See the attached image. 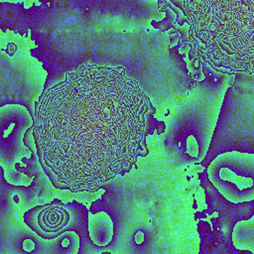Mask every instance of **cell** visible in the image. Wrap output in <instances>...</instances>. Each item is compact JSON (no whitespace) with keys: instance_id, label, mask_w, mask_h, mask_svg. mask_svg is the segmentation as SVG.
<instances>
[{"instance_id":"1","label":"cell","mask_w":254,"mask_h":254,"mask_svg":"<svg viewBox=\"0 0 254 254\" xmlns=\"http://www.w3.org/2000/svg\"><path fill=\"white\" fill-rule=\"evenodd\" d=\"M155 107L121 66L83 64L46 88L35 105L34 140L53 186L91 191L148 155Z\"/></svg>"},{"instance_id":"7","label":"cell","mask_w":254,"mask_h":254,"mask_svg":"<svg viewBox=\"0 0 254 254\" xmlns=\"http://www.w3.org/2000/svg\"><path fill=\"white\" fill-rule=\"evenodd\" d=\"M232 242L236 249L254 253V216L235 224L232 231Z\"/></svg>"},{"instance_id":"5","label":"cell","mask_w":254,"mask_h":254,"mask_svg":"<svg viewBox=\"0 0 254 254\" xmlns=\"http://www.w3.org/2000/svg\"><path fill=\"white\" fill-rule=\"evenodd\" d=\"M23 219L36 234L43 239L52 240L67 229L70 215L63 201L54 199L27 210Z\"/></svg>"},{"instance_id":"8","label":"cell","mask_w":254,"mask_h":254,"mask_svg":"<svg viewBox=\"0 0 254 254\" xmlns=\"http://www.w3.org/2000/svg\"><path fill=\"white\" fill-rule=\"evenodd\" d=\"M143 240H144V234L140 231V232H138V233L136 234V236H135V242L138 243V244H140V243L143 242Z\"/></svg>"},{"instance_id":"6","label":"cell","mask_w":254,"mask_h":254,"mask_svg":"<svg viewBox=\"0 0 254 254\" xmlns=\"http://www.w3.org/2000/svg\"><path fill=\"white\" fill-rule=\"evenodd\" d=\"M88 234L97 246L108 245L113 238V221L105 211L88 212Z\"/></svg>"},{"instance_id":"3","label":"cell","mask_w":254,"mask_h":254,"mask_svg":"<svg viewBox=\"0 0 254 254\" xmlns=\"http://www.w3.org/2000/svg\"><path fill=\"white\" fill-rule=\"evenodd\" d=\"M34 125L28 109L19 103L4 104L0 108V165L7 183L29 187L34 181L24 170L32 158L31 150L25 145L26 132Z\"/></svg>"},{"instance_id":"4","label":"cell","mask_w":254,"mask_h":254,"mask_svg":"<svg viewBox=\"0 0 254 254\" xmlns=\"http://www.w3.org/2000/svg\"><path fill=\"white\" fill-rule=\"evenodd\" d=\"M207 177L224 198L233 203L254 198V155L240 151L219 154L207 167Z\"/></svg>"},{"instance_id":"2","label":"cell","mask_w":254,"mask_h":254,"mask_svg":"<svg viewBox=\"0 0 254 254\" xmlns=\"http://www.w3.org/2000/svg\"><path fill=\"white\" fill-rule=\"evenodd\" d=\"M198 56L223 72L253 73L254 1H183Z\"/></svg>"}]
</instances>
